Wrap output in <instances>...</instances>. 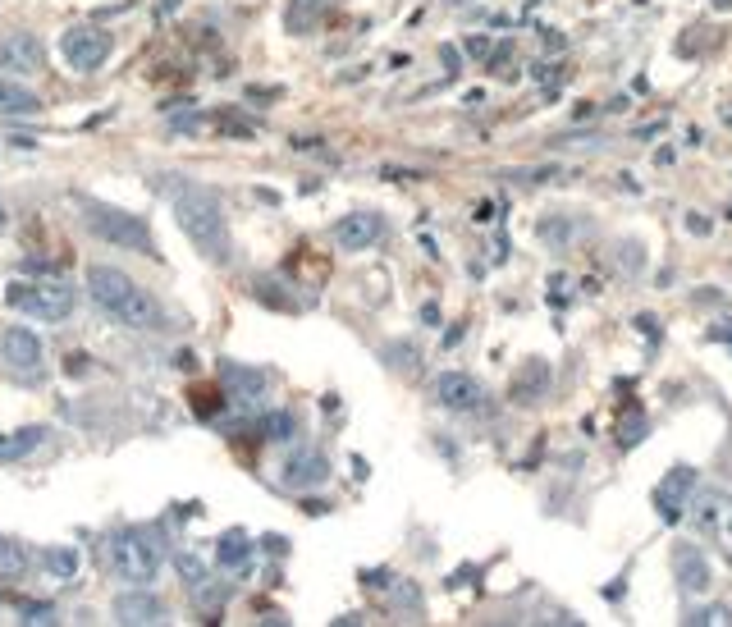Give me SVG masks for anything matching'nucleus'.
Returning <instances> with one entry per match:
<instances>
[{"instance_id":"nucleus-1","label":"nucleus","mask_w":732,"mask_h":627,"mask_svg":"<svg viewBox=\"0 0 732 627\" xmlns=\"http://www.w3.org/2000/svg\"><path fill=\"white\" fill-rule=\"evenodd\" d=\"M174 220L197 248L206 252L211 261H225L229 257V234H225V206H220L216 193L206 188H183L174 197Z\"/></svg>"},{"instance_id":"nucleus-2","label":"nucleus","mask_w":732,"mask_h":627,"mask_svg":"<svg viewBox=\"0 0 732 627\" xmlns=\"http://www.w3.org/2000/svg\"><path fill=\"white\" fill-rule=\"evenodd\" d=\"M165 536L151 527H129V531H115V541H110V563H115V573L133 586H147L156 582L165 563Z\"/></svg>"},{"instance_id":"nucleus-3","label":"nucleus","mask_w":732,"mask_h":627,"mask_svg":"<svg viewBox=\"0 0 732 627\" xmlns=\"http://www.w3.org/2000/svg\"><path fill=\"white\" fill-rule=\"evenodd\" d=\"M87 211V229L110 243L119 252H142V257H156V238H151L147 220L133 216V211H119V206H101V202H83Z\"/></svg>"},{"instance_id":"nucleus-4","label":"nucleus","mask_w":732,"mask_h":627,"mask_svg":"<svg viewBox=\"0 0 732 627\" xmlns=\"http://www.w3.org/2000/svg\"><path fill=\"white\" fill-rule=\"evenodd\" d=\"M5 303L28 312V316H42V321H65V316L74 312L78 293H74V284H65V280H42V284H14V289L5 293Z\"/></svg>"},{"instance_id":"nucleus-5","label":"nucleus","mask_w":732,"mask_h":627,"mask_svg":"<svg viewBox=\"0 0 732 627\" xmlns=\"http://www.w3.org/2000/svg\"><path fill=\"white\" fill-rule=\"evenodd\" d=\"M687 518L700 536H714V541H732V495L719 486H705L696 499L687 504Z\"/></svg>"},{"instance_id":"nucleus-6","label":"nucleus","mask_w":732,"mask_h":627,"mask_svg":"<svg viewBox=\"0 0 732 627\" xmlns=\"http://www.w3.org/2000/svg\"><path fill=\"white\" fill-rule=\"evenodd\" d=\"M110 51H115V42H110V33H101V28H69V33L60 37V55H65L69 69H78V74L101 69L110 60Z\"/></svg>"},{"instance_id":"nucleus-7","label":"nucleus","mask_w":732,"mask_h":627,"mask_svg":"<svg viewBox=\"0 0 732 627\" xmlns=\"http://www.w3.org/2000/svg\"><path fill=\"white\" fill-rule=\"evenodd\" d=\"M0 357H5V367H10L14 376L33 380L37 371H42V339H37L33 330H23V325H10V330L0 335Z\"/></svg>"},{"instance_id":"nucleus-8","label":"nucleus","mask_w":732,"mask_h":627,"mask_svg":"<svg viewBox=\"0 0 732 627\" xmlns=\"http://www.w3.org/2000/svg\"><path fill=\"white\" fill-rule=\"evenodd\" d=\"M133 289H138V284H133L124 271H115V266H92V271H87V298H92L106 316H115Z\"/></svg>"},{"instance_id":"nucleus-9","label":"nucleus","mask_w":732,"mask_h":627,"mask_svg":"<svg viewBox=\"0 0 732 627\" xmlns=\"http://www.w3.org/2000/svg\"><path fill=\"white\" fill-rule=\"evenodd\" d=\"M435 399H440V408H449V412H481L485 408L481 380L463 376V371H444V376L435 380Z\"/></svg>"},{"instance_id":"nucleus-10","label":"nucleus","mask_w":732,"mask_h":627,"mask_svg":"<svg viewBox=\"0 0 732 627\" xmlns=\"http://www.w3.org/2000/svg\"><path fill=\"white\" fill-rule=\"evenodd\" d=\"M325 476H330V458L316 454V449H298V454L284 458L280 486L284 490H312V486H321Z\"/></svg>"},{"instance_id":"nucleus-11","label":"nucleus","mask_w":732,"mask_h":627,"mask_svg":"<svg viewBox=\"0 0 732 627\" xmlns=\"http://www.w3.org/2000/svg\"><path fill=\"white\" fill-rule=\"evenodd\" d=\"M0 65L10 69V74H42L46 46L37 42V33H10L0 42Z\"/></svg>"},{"instance_id":"nucleus-12","label":"nucleus","mask_w":732,"mask_h":627,"mask_svg":"<svg viewBox=\"0 0 732 627\" xmlns=\"http://www.w3.org/2000/svg\"><path fill=\"white\" fill-rule=\"evenodd\" d=\"M691 490H696V472H691V467H673V472H668L664 481L655 486V495H650V499H655V509H659V518L678 522L682 509H687Z\"/></svg>"},{"instance_id":"nucleus-13","label":"nucleus","mask_w":732,"mask_h":627,"mask_svg":"<svg viewBox=\"0 0 732 627\" xmlns=\"http://www.w3.org/2000/svg\"><path fill=\"white\" fill-rule=\"evenodd\" d=\"M380 234H385V220L371 216V211H357V216H344L339 225H334V243H339L344 252L371 248V243H376Z\"/></svg>"},{"instance_id":"nucleus-14","label":"nucleus","mask_w":732,"mask_h":627,"mask_svg":"<svg viewBox=\"0 0 732 627\" xmlns=\"http://www.w3.org/2000/svg\"><path fill=\"white\" fill-rule=\"evenodd\" d=\"M115 618H119V623H133V627L161 623V618H165V600L138 586V591H129V595H115Z\"/></svg>"},{"instance_id":"nucleus-15","label":"nucleus","mask_w":732,"mask_h":627,"mask_svg":"<svg viewBox=\"0 0 732 627\" xmlns=\"http://www.w3.org/2000/svg\"><path fill=\"white\" fill-rule=\"evenodd\" d=\"M115 321L129 325V330H161L165 312H161V303H156L147 289H133L129 298H124V307L115 312Z\"/></svg>"},{"instance_id":"nucleus-16","label":"nucleus","mask_w":732,"mask_h":627,"mask_svg":"<svg viewBox=\"0 0 732 627\" xmlns=\"http://www.w3.org/2000/svg\"><path fill=\"white\" fill-rule=\"evenodd\" d=\"M678 582H682V591L687 595H705L710 591V582H714L710 559H705L700 550H678Z\"/></svg>"},{"instance_id":"nucleus-17","label":"nucleus","mask_w":732,"mask_h":627,"mask_svg":"<svg viewBox=\"0 0 732 627\" xmlns=\"http://www.w3.org/2000/svg\"><path fill=\"white\" fill-rule=\"evenodd\" d=\"M37 110H42V97H37L33 87H23L0 74V115H37Z\"/></svg>"},{"instance_id":"nucleus-18","label":"nucleus","mask_w":732,"mask_h":627,"mask_svg":"<svg viewBox=\"0 0 732 627\" xmlns=\"http://www.w3.org/2000/svg\"><path fill=\"white\" fill-rule=\"evenodd\" d=\"M46 435H51L46 426H23V431L5 435V440H0V463H5V458H28L33 449L46 444Z\"/></svg>"},{"instance_id":"nucleus-19","label":"nucleus","mask_w":732,"mask_h":627,"mask_svg":"<svg viewBox=\"0 0 732 627\" xmlns=\"http://www.w3.org/2000/svg\"><path fill=\"white\" fill-rule=\"evenodd\" d=\"M549 390V362H527L522 367V376H517V385H513V399L517 403H531V399H540V394Z\"/></svg>"},{"instance_id":"nucleus-20","label":"nucleus","mask_w":732,"mask_h":627,"mask_svg":"<svg viewBox=\"0 0 732 627\" xmlns=\"http://www.w3.org/2000/svg\"><path fill=\"white\" fill-rule=\"evenodd\" d=\"M248 554H252V545H248V536H243V531H225V536H220V550H216L220 568H243V563H248Z\"/></svg>"},{"instance_id":"nucleus-21","label":"nucleus","mask_w":732,"mask_h":627,"mask_svg":"<svg viewBox=\"0 0 732 627\" xmlns=\"http://www.w3.org/2000/svg\"><path fill=\"white\" fill-rule=\"evenodd\" d=\"M28 573V554H23L19 541H10V536H0V577L5 582H14V577Z\"/></svg>"},{"instance_id":"nucleus-22","label":"nucleus","mask_w":732,"mask_h":627,"mask_svg":"<svg viewBox=\"0 0 732 627\" xmlns=\"http://www.w3.org/2000/svg\"><path fill=\"white\" fill-rule=\"evenodd\" d=\"M225 380H234V385H238V399H257V394L266 390V376H261V371L225 367Z\"/></svg>"},{"instance_id":"nucleus-23","label":"nucleus","mask_w":732,"mask_h":627,"mask_svg":"<svg viewBox=\"0 0 732 627\" xmlns=\"http://www.w3.org/2000/svg\"><path fill=\"white\" fill-rule=\"evenodd\" d=\"M325 10H330V0H293L289 5V28H307V23H316Z\"/></svg>"},{"instance_id":"nucleus-24","label":"nucleus","mask_w":732,"mask_h":627,"mask_svg":"<svg viewBox=\"0 0 732 627\" xmlns=\"http://www.w3.org/2000/svg\"><path fill=\"white\" fill-rule=\"evenodd\" d=\"M174 568H179V577H183L188 586H202V582H206V563L197 559V554H188V550L174 554Z\"/></svg>"},{"instance_id":"nucleus-25","label":"nucleus","mask_w":732,"mask_h":627,"mask_svg":"<svg viewBox=\"0 0 732 627\" xmlns=\"http://www.w3.org/2000/svg\"><path fill=\"white\" fill-rule=\"evenodd\" d=\"M646 431H650V422L641 417V412H636V417H623V426H618V444H623V449H632V444L641 440Z\"/></svg>"},{"instance_id":"nucleus-26","label":"nucleus","mask_w":732,"mask_h":627,"mask_svg":"<svg viewBox=\"0 0 732 627\" xmlns=\"http://www.w3.org/2000/svg\"><path fill=\"white\" fill-rule=\"evenodd\" d=\"M261 431H266V440H289V435H293V417H289V412H270L266 422H261Z\"/></svg>"},{"instance_id":"nucleus-27","label":"nucleus","mask_w":732,"mask_h":627,"mask_svg":"<svg viewBox=\"0 0 732 627\" xmlns=\"http://www.w3.org/2000/svg\"><path fill=\"white\" fill-rule=\"evenodd\" d=\"M687 623L705 627V623H732V614L723 605H710V609H696V614H687Z\"/></svg>"},{"instance_id":"nucleus-28","label":"nucleus","mask_w":732,"mask_h":627,"mask_svg":"<svg viewBox=\"0 0 732 627\" xmlns=\"http://www.w3.org/2000/svg\"><path fill=\"white\" fill-rule=\"evenodd\" d=\"M51 568H55V573H74V554H65V550L51 554Z\"/></svg>"},{"instance_id":"nucleus-29","label":"nucleus","mask_w":732,"mask_h":627,"mask_svg":"<svg viewBox=\"0 0 732 627\" xmlns=\"http://www.w3.org/2000/svg\"><path fill=\"white\" fill-rule=\"evenodd\" d=\"M710 339H723V344H728V348H732V321H714Z\"/></svg>"},{"instance_id":"nucleus-30","label":"nucleus","mask_w":732,"mask_h":627,"mask_svg":"<svg viewBox=\"0 0 732 627\" xmlns=\"http://www.w3.org/2000/svg\"><path fill=\"white\" fill-rule=\"evenodd\" d=\"M23 623H51V605H46V609H42V605H33Z\"/></svg>"},{"instance_id":"nucleus-31","label":"nucleus","mask_w":732,"mask_h":627,"mask_svg":"<svg viewBox=\"0 0 732 627\" xmlns=\"http://www.w3.org/2000/svg\"><path fill=\"white\" fill-rule=\"evenodd\" d=\"M687 225H691V234H710V220H705V216H691Z\"/></svg>"},{"instance_id":"nucleus-32","label":"nucleus","mask_w":732,"mask_h":627,"mask_svg":"<svg viewBox=\"0 0 732 627\" xmlns=\"http://www.w3.org/2000/svg\"><path fill=\"white\" fill-rule=\"evenodd\" d=\"M467 51H472V55H485V51H490V42H485V37H472V42H467Z\"/></svg>"},{"instance_id":"nucleus-33","label":"nucleus","mask_w":732,"mask_h":627,"mask_svg":"<svg viewBox=\"0 0 732 627\" xmlns=\"http://www.w3.org/2000/svg\"><path fill=\"white\" fill-rule=\"evenodd\" d=\"M165 10H179V0H165Z\"/></svg>"},{"instance_id":"nucleus-34","label":"nucleus","mask_w":732,"mask_h":627,"mask_svg":"<svg viewBox=\"0 0 732 627\" xmlns=\"http://www.w3.org/2000/svg\"><path fill=\"white\" fill-rule=\"evenodd\" d=\"M714 5H723V10H728V5H732V0H714Z\"/></svg>"}]
</instances>
